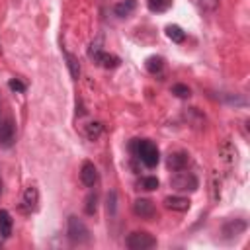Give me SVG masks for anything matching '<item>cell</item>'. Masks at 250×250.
<instances>
[{"mask_svg": "<svg viewBox=\"0 0 250 250\" xmlns=\"http://www.w3.org/2000/svg\"><path fill=\"white\" fill-rule=\"evenodd\" d=\"M133 213L141 219H152L156 215V207L150 199H145V197H139L133 201Z\"/></svg>", "mask_w": 250, "mask_h": 250, "instance_id": "cell-6", "label": "cell"}, {"mask_svg": "<svg viewBox=\"0 0 250 250\" xmlns=\"http://www.w3.org/2000/svg\"><path fill=\"white\" fill-rule=\"evenodd\" d=\"M8 86H10V90H14V92H23V90H25V84H23L21 80H18V78H12V80L8 82Z\"/></svg>", "mask_w": 250, "mask_h": 250, "instance_id": "cell-22", "label": "cell"}, {"mask_svg": "<svg viewBox=\"0 0 250 250\" xmlns=\"http://www.w3.org/2000/svg\"><path fill=\"white\" fill-rule=\"evenodd\" d=\"M80 180L86 188H94L98 184V170L92 162H84L80 168Z\"/></svg>", "mask_w": 250, "mask_h": 250, "instance_id": "cell-8", "label": "cell"}, {"mask_svg": "<svg viewBox=\"0 0 250 250\" xmlns=\"http://www.w3.org/2000/svg\"><path fill=\"white\" fill-rule=\"evenodd\" d=\"M0 197H2V174H0Z\"/></svg>", "mask_w": 250, "mask_h": 250, "instance_id": "cell-24", "label": "cell"}, {"mask_svg": "<svg viewBox=\"0 0 250 250\" xmlns=\"http://www.w3.org/2000/svg\"><path fill=\"white\" fill-rule=\"evenodd\" d=\"M0 244H2V242H0Z\"/></svg>", "mask_w": 250, "mask_h": 250, "instance_id": "cell-25", "label": "cell"}, {"mask_svg": "<svg viewBox=\"0 0 250 250\" xmlns=\"http://www.w3.org/2000/svg\"><path fill=\"white\" fill-rule=\"evenodd\" d=\"M150 12H166L172 6V0H146Z\"/></svg>", "mask_w": 250, "mask_h": 250, "instance_id": "cell-17", "label": "cell"}, {"mask_svg": "<svg viewBox=\"0 0 250 250\" xmlns=\"http://www.w3.org/2000/svg\"><path fill=\"white\" fill-rule=\"evenodd\" d=\"M189 199L188 197H182V195H168L164 199V207L170 209V211H178V213H184L189 209Z\"/></svg>", "mask_w": 250, "mask_h": 250, "instance_id": "cell-10", "label": "cell"}, {"mask_svg": "<svg viewBox=\"0 0 250 250\" xmlns=\"http://www.w3.org/2000/svg\"><path fill=\"white\" fill-rule=\"evenodd\" d=\"M21 203H23L25 211H29V213L37 211V207H39V191H37V188H35V186L25 188L23 197H21Z\"/></svg>", "mask_w": 250, "mask_h": 250, "instance_id": "cell-9", "label": "cell"}, {"mask_svg": "<svg viewBox=\"0 0 250 250\" xmlns=\"http://www.w3.org/2000/svg\"><path fill=\"white\" fill-rule=\"evenodd\" d=\"M145 66H146V70H148L150 74H160V72H162V68H164V59H162V57L152 55V57H148V59H146Z\"/></svg>", "mask_w": 250, "mask_h": 250, "instance_id": "cell-15", "label": "cell"}, {"mask_svg": "<svg viewBox=\"0 0 250 250\" xmlns=\"http://www.w3.org/2000/svg\"><path fill=\"white\" fill-rule=\"evenodd\" d=\"M139 186H141L143 189H148V191H152V189H156V188H158V180H156L154 176H148V178H141Z\"/></svg>", "mask_w": 250, "mask_h": 250, "instance_id": "cell-20", "label": "cell"}, {"mask_svg": "<svg viewBox=\"0 0 250 250\" xmlns=\"http://www.w3.org/2000/svg\"><path fill=\"white\" fill-rule=\"evenodd\" d=\"M125 244L131 250H148V248H154L156 246V238L152 234L145 232V230H135V232H131L127 236Z\"/></svg>", "mask_w": 250, "mask_h": 250, "instance_id": "cell-4", "label": "cell"}, {"mask_svg": "<svg viewBox=\"0 0 250 250\" xmlns=\"http://www.w3.org/2000/svg\"><path fill=\"white\" fill-rule=\"evenodd\" d=\"M217 4H219V0H199V6L203 10H209V12H213L217 8Z\"/></svg>", "mask_w": 250, "mask_h": 250, "instance_id": "cell-23", "label": "cell"}, {"mask_svg": "<svg viewBox=\"0 0 250 250\" xmlns=\"http://www.w3.org/2000/svg\"><path fill=\"white\" fill-rule=\"evenodd\" d=\"M137 156L141 158V162L146 166V168H154L158 162H160V152H158V146L150 141H139L137 143Z\"/></svg>", "mask_w": 250, "mask_h": 250, "instance_id": "cell-2", "label": "cell"}, {"mask_svg": "<svg viewBox=\"0 0 250 250\" xmlns=\"http://www.w3.org/2000/svg\"><path fill=\"white\" fill-rule=\"evenodd\" d=\"M102 131H104V125L98 123V121H94V123H90V125L86 127V137H88L90 141H98L100 135H102Z\"/></svg>", "mask_w": 250, "mask_h": 250, "instance_id": "cell-18", "label": "cell"}, {"mask_svg": "<svg viewBox=\"0 0 250 250\" xmlns=\"http://www.w3.org/2000/svg\"><path fill=\"white\" fill-rule=\"evenodd\" d=\"M88 57H90L94 62H98L100 66H104V68H115V66H119V62H121L119 57L102 51L98 45H90V49H88Z\"/></svg>", "mask_w": 250, "mask_h": 250, "instance_id": "cell-5", "label": "cell"}, {"mask_svg": "<svg viewBox=\"0 0 250 250\" xmlns=\"http://www.w3.org/2000/svg\"><path fill=\"white\" fill-rule=\"evenodd\" d=\"M172 94L178 96V98H189L191 96V90L186 84H174L172 86Z\"/></svg>", "mask_w": 250, "mask_h": 250, "instance_id": "cell-19", "label": "cell"}, {"mask_svg": "<svg viewBox=\"0 0 250 250\" xmlns=\"http://www.w3.org/2000/svg\"><path fill=\"white\" fill-rule=\"evenodd\" d=\"M96 201H98V195L96 193H90L88 195V205H86V213L88 215H94L96 213Z\"/></svg>", "mask_w": 250, "mask_h": 250, "instance_id": "cell-21", "label": "cell"}, {"mask_svg": "<svg viewBox=\"0 0 250 250\" xmlns=\"http://www.w3.org/2000/svg\"><path fill=\"white\" fill-rule=\"evenodd\" d=\"M66 232H68V238L76 244H86L90 240V229L86 227V223L82 219H78L76 215H70L68 217V223H66Z\"/></svg>", "mask_w": 250, "mask_h": 250, "instance_id": "cell-1", "label": "cell"}, {"mask_svg": "<svg viewBox=\"0 0 250 250\" xmlns=\"http://www.w3.org/2000/svg\"><path fill=\"white\" fill-rule=\"evenodd\" d=\"M64 59H66V66H68V72H70L72 80H78L80 78V62H78V59L74 55L66 53V51H64Z\"/></svg>", "mask_w": 250, "mask_h": 250, "instance_id": "cell-14", "label": "cell"}, {"mask_svg": "<svg viewBox=\"0 0 250 250\" xmlns=\"http://www.w3.org/2000/svg\"><path fill=\"white\" fill-rule=\"evenodd\" d=\"M166 164L170 170L178 172V170H184L188 166V154L186 152H170L168 158H166Z\"/></svg>", "mask_w": 250, "mask_h": 250, "instance_id": "cell-11", "label": "cell"}, {"mask_svg": "<svg viewBox=\"0 0 250 250\" xmlns=\"http://www.w3.org/2000/svg\"><path fill=\"white\" fill-rule=\"evenodd\" d=\"M12 229H14L12 215L6 209H0V236L2 238H10L12 236Z\"/></svg>", "mask_w": 250, "mask_h": 250, "instance_id": "cell-12", "label": "cell"}, {"mask_svg": "<svg viewBox=\"0 0 250 250\" xmlns=\"http://www.w3.org/2000/svg\"><path fill=\"white\" fill-rule=\"evenodd\" d=\"M16 141V125L12 119H4L0 123V146L2 148H10Z\"/></svg>", "mask_w": 250, "mask_h": 250, "instance_id": "cell-7", "label": "cell"}, {"mask_svg": "<svg viewBox=\"0 0 250 250\" xmlns=\"http://www.w3.org/2000/svg\"><path fill=\"white\" fill-rule=\"evenodd\" d=\"M166 35L168 39H172L174 43H184L186 41V31L180 25H168L166 27Z\"/></svg>", "mask_w": 250, "mask_h": 250, "instance_id": "cell-16", "label": "cell"}, {"mask_svg": "<svg viewBox=\"0 0 250 250\" xmlns=\"http://www.w3.org/2000/svg\"><path fill=\"white\" fill-rule=\"evenodd\" d=\"M170 186L178 191H195L199 188V182L197 178L191 174V172H186V170H178L172 178H170Z\"/></svg>", "mask_w": 250, "mask_h": 250, "instance_id": "cell-3", "label": "cell"}, {"mask_svg": "<svg viewBox=\"0 0 250 250\" xmlns=\"http://www.w3.org/2000/svg\"><path fill=\"white\" fill-rule=\"evenodd\" d=\"M137 8V0H123V2H117L115 4V8H113V12H115V16H119V18H127V16H131V12Z\"/></svg>", "mask_w": 250, "mask_h": 250, "instance_id": "cell-13", "label": "cell"}]
</instances>
